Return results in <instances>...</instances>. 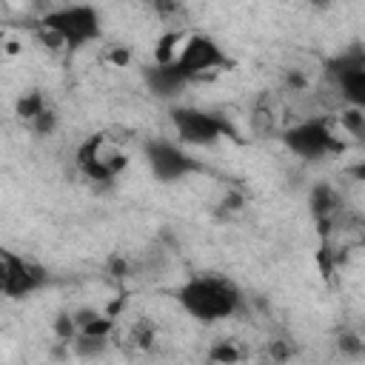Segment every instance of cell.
Segmentation results:
<instances>
[{"label":"cell","instance_id":"6da1fadb","mask_svg":"<svg viewBox=\"0 0 365 365\" xmlns=\"http://www.w3.org/2000/svg\"><path fill=\"white\" fill-rule=\"evenodd\" d=\"M180 308L200 319V322H217L228 319L242 311V294L228 277L217 274H194L174 291Z\"/></svg>","mask_w":365,"mask_h":365},{"label":"cell","instance_id":"5bb4252c","mask_svg":"<svg viewBox=\"0 0 365 365\" xmlns=\"http://www.w3.org/2000/svg\"><path fill=\"white\" fill-rule=\"evenodd\" d=\"M205 359H208V362H217V365H234V362L242 359V351H240L237 342H231V339H217V342L208 345Z\"/></svg>","mask_w":365,"mask_h":365},{"label":"cell","instance_id":"7402d4cb","mask_svg":"<svg viewBox=\"0 0 365 365\" xmlns=\"http://www.w3.org/2000/svg\"><path fill=\"white\" fill-rule=\"evenodd\" d=\"M282 88L291 91V94H302L311 88V77L302 71V68H285L282 74Z\"/></svg>","mask_w":365,"mask_h":365},{"label":"cell","instance_id":"484cf974","mask_svg":"<svg viewBox=\"0 0 365 365\" xmlns=\"http://www.w3.org/2000/svg\"><path fill=\"white\" fill-rule=\"evenodd\" d=\"M106 268H108V274H111V277H117V279H123V277H128V274H131V262H128L125 257H120V254L108 257Z\"/></svg>","mask_w":365,"mask_h":365},{"label":"cell","instance_id":"277c9868","mask_svg":"<svg viewBox=\"0 0 365 365\" xmlns=\"http://www.w3.org/2000/svg\"><path fill=\"white\" fill-rule=\"evenodd\" d=\"M177 71L185 77V80H205L211 71H222V68H231L234 60L220 48V43L208 34H188L177 51V60H174Z\"/></svg>","mask_w":365,"mask_h":365},{"label":"cell","instance_id":"4316f807","mask_svg":"<svg viewBox=\"0 0 365 365\" xmlns=\"http://www.w3.org/2000/svg\"><path fill=\"white\" fill-rule=\"evenodd\" d=\"M242 205H245V197L240 194V191H225L222 194V200H220V208L222 211H242Z\"/></svg>","mask_w":365,"mask_h":365},{"label":"cell","instance_id":"836d02e7","mask_svg":"<svg viewBox=\"0 0 365 365\" xmlns=\"http://www.w3.org/2000/svg\"><path fill=\"white\" fill-rule=\"evenodd\" d=\"M140 3H148V0H140Z\"/></svg>","mask_w":365,"mask_h":365},{"label":"cell","instance_id":"d6986e66","mask_svg":"<svg viewBox=\"0 0 365 365\" xmlns=\"http://www.w3.org/2000/svg\"><path fill=\"white\" fill-rule=\"evenodd\" d=\"M34 37H37V43L46 48V51H51V54H60V51H68V46H66V40H63V34H57L54 29H48V26H34Z\"/></svg>","mask_w":365,"mask_h":365},{"label":"cell","instance_id":"1f68e13d","mask_svg":"<svg viewBox=\"0 0 365 365\" xmlns=\"http://www.w3.org/2000/svg\"><path fill=\"white\" fill-rule=\"evenodd\" d=\"M308 3H311L314 9H328V6L334 3V0H308Z\"/></svg>","mask_w":365,"mask_h":365},{"label":"cell","instance_id":"7c38bea8","mask_svg":"<svg viewBox=\"0 0 365 365\" xmlns=\"http://www.w3.org/2000/svg\"><path fill=\"white\" fill-rule=\"evenodd\" d=\"M46 106H48V103H46L43 88H29V91H23V94L14 100V114H17V120L31 123Z\"/></svg>","mask_w":365,"mask_h":365},{"label":"cell","instance_id":"9a60e30c","mask_svg":"<svg viewBox=\"0 0 365 365\" xmlns=\"http://www.w3.org/2000/svg\"><path fill=\"white\" fill-rule=\"evenodd\" d=\"M277 125V117H274V106L268 103V97H259V103L254 106L251 111V128L257 134H271Z\"/></svg>","mask_w":365,"mask_h":365},{"label":"cell","instance_id":"e0dca14e","mask_svg":"<svg viewBox=\"0 0 365 365\" xmlns=\"http://www.w3.org/2000/svg\"><path fill=\"white\" fill-rule=\"evenodd\" d=\"M114 317H106V314H97L94 319H88L86 325H80L77 328V334H83V336H103V339H108L111 334H114Z\"/></svg>","mask_w":365,"mask_h":365},{"label":"cell","instance_id":"4fadbf2b","mask_svg":"<svg viewBox=\"0 0 365 365\" xmlns=\"http://www.w3.org/2000/svg\"><path fill=\"white\" fill-rule=\"evenodd\" d=\"M334 123L354 140H362L365 134V108L362 106H345L334 114Z\"/></svg>","mask_w":365,"mask_h":365},{"label":"cell","instance_id":"cb8c5ba5","mask_svg":"<svg viewBox=\"0 0 365 365\" xmlns=\"http://www.w3.org/2000/svg\"><path fill=\"white\" fill-rule=\"evenodd\" d=\"M339 351L348 354V356H362L365 342H362L359 334H354V331H342V334H339Z\"/></svg>","mask_w":365,"mask_h":365},{"label":"cell","instance_id":"30bf717a","mask_svg":"<svg viewBox=\"0 0 365 365\" xmlns=\"http://www.w3.org/2000/svg\"><path fill=\"white\" fill-rule=\"evenodd\" d=\"M185 37H188V34H185L182 29H168V31H163V34L157 37V43H154V63H157V66L174 63V60H177V51H180V46H182Z\"/></svg>","mask_w":365,"mask_h":365},{"label":"cell","instance_id":"2e32d148","mask_svg":"<svg viewBox=\"0 0 365 365\" xmlns=\"http://www.w3.org/2000/svg\"><path fill=\"white\" fill-rule=\"evenodd\" d=\"M51 331H54V336H57L63 345L74 342V336H77L74 314H71V311H57V314H54V319H51Z\"/></svg>","mask_w":365,"mask_h":365},{"label":"cell","instance_id":"52a82bcc","mask_svg":"<svg viewBox=\"0 0 365 365\" xmlns=\"http://www.w3.org/2000/svg\"><path fill=\"white\" fill-rule=\"evenodd\" d=\"M6 257H9V282H6L3 297L23 299V297H29L46 285V271L40 265H34V262L23 259L20 254H11V251H6Z\"/></svg>","mask_w":365,"mask_h":365},{"label":"cell","instance_id":"8992f818","mask_svg":"<svg viewBox=\"0 0 365 365\" xmlns=\"http://www.w3.org/2000/svg\"><path fill=\"white\" fill-rule=\"evenodd\" d=\"M145 160H148L154 177L163 180V182L180 180L188 171H197L200 168V163H194V157H188L182 148H177L168 140H151L145 145Z\"/></svg>","mask_w":365,"mask_h":365},{"label":"cell","instance_id":"7a4b0ae2","mask_svg":"<svg viewBox=\"0 0 365 365\" xmlns=\"http://www.w3.org/2000/svg\"><path fill=\"white\" fill-rule=\"evenodd\" d=\"M348 137V134H345ZM342 134L334 131V117H305L297 125L285 128L282 143L305 157V160H317V157H328V154H342L348 148V140Z\"/></svg>","mask_w":365,"mask_h":365},{"label":"cell","instance_id":"f1b7e54d","mask_svg":"<svg viewBox=\"0 0 365 365\" xmlns=\"http://www.w3.org/2000/svg\"><path fill=\"white\" fill-rule=\"evenodd\" d=\"M268 354H271V359H277V362L291 359V348H288V342H271V345H268Z\"/></svg>","mask_w":365,"mask_h":365},{"label":"cell","instance_id":"ac0fdd59","mask_svg":"<svg viewBox=\"0 0 365 365\" xmlns=\"http://www.w3.org/2000/svg\"><path fill=\"white\" fill-rule=\"evenodd\" d=\"M131 342L137 345V348H143V351H148L154 342H157V325L151 322V319H137L134 322V328H131Z\"/></svg>","mask_w":365,"mask_h":365},{"label":"cell","instance_id":"8fae6325","mask_svg":"<svg viewBox=\"0 0 365 365\" xmlns=\"http://www.w3.org/2000/svg\"><path fill=\"white\" fill-rule=\"evenodd\" d=\"M108 174H111V180L117 177V174H123L125 168H128V154L120 148V145H114V143H108L106 137H103V143L97 145V157H94Z\"/></svg>","mask_w":365,"mask_h":365},{"label":"cell","instance_id":"9c48e42d","mask_svg":"<svg viewBox=\"0 0 365 365\" xmlns=\"http://www.w3.org/2000/svg\"><path fill=\"white\" fill-rule=\"evenodd\" d=\"M308 208H311L314 220H317V217H331V214H336V211L342 208L336 188L328 185V182H317V185L311 188V194H308Z\"/></svg>","mask_w":365,"mask_h":365},{"label":"cell","instance_id":"ba28073f","mask_svg":"<svg viewBox=\"0 0 365 365\" xmlns=\"http://www.w3.org/2000/svg\"><path fill=\"white\" fill-rule=\"evenodd\" d=\"M145 83L151 86V91H157V94H163V97H171V94H177L188 80L177 71V66L174 63H168V66H148L145 68Z\"/></svg>","mask_w":365,"mask_h":365},{"label":"cell","instance_id":"83f0119b","mask_svg":"<svg viewBox=\"0 0 365 365\" xmlns=\"http://www.w3.org/2000/svg\"><path fill=\"white\" fill-rule=\"evenodd\" d=\"M23 48H26L23 37L9 34V37H6V43H3V57H20V54H23Z\"/></svg>","mask_w":365,"mask_h":365},{"label":"cell","instance_id":"f546056e","mask_svg":"<svg viewBox=\"0 0 365 365\" xmlns=\"http://www.w3.org/2000/svg\"><path fill=\"white\" fill-rule=\"evenodd\" d=\"M125 302H128V297H117V299H111L108 305H106V317H114V319H120V314H123V308H125Z\"/></svg>","mask_w":365,"mask_h":365},{"label":"cell","instance_id":"44dd1931","mask_svg":"<svg viewBox=\"0 0 365 365\" xmlns=\"http://www.w3.org/2000/svg\"><path fill=\"white\" fill-rule=\"evenodd\" d=\"M317 268H319V274H322V279H334V274H336V259H334V248H331V240H322V245H319V251H317Z\"/></svg>","mask_w":365,"mask_h":365},{"label":"cell","instance_id":"ffe728a7","mask_svg":"<svg viewBox=\"0 0 365 365\" xmlns=\"http://www.w3.org/2000/svg\"><path fill=\"white\" fill-rule=\"evenodd\" d=\"M29 125H31V131H34L37 137H51V134L57 131V125H60V117H57V111H54V108H48V106H46V108H43V111L29 123Z\"/></svg>","mask_w":365,"mask_h":365},{"label":"cell","instance_id":"d4e9b609","mask_svg":"<svg viewBox=\"0 0 365 365\" xmlns=\"http://www.w3.org/2000/svg\"><path fill=\"white\" fill-rule=\"evenodd\" d=\"M148 6L154 9L160 20H171L180 14V0H148Z\"/></svg>","mask_w":365,"mask_h":365},{"label":"cell","instance_id":"5b68a950","mask_svg":"<svg viewBox=\"0 0 365 365\" xmlns=\"http://www.w3.org/2000/svg\"><path fill=\"white\" fill-rule=\"evenodd\" d=\"M171 123L177 128L180 143L185 145H214L220 137H231V125L220 114L200 108H171Z\"/></svg>","mask_w":365,"mask_h":365},{"label":"cell","instance_id":"603a6c76","mask_svg":"<svg viewBox=\"0 0 365 365\" xmlns=\"http://www.w3.org/2000/svg\"><path fill=\"white\" fill-rule=\"evenodd\" d=\"M131 60H134V51L128 46H123V43H114V46L106 48V63L114 66V68H128Z\"/></svg>","mask_w":365,"mask_h":365},{"label":"cell","instance_id":"3957f363","mask_svg":"<svg viewBox=\"0 0 365 365\" xmlns=\"http://www.w3.org/2000/svg\"><path fill=\"white\" fill-rule=\"evenodd\" d=\"M40 26H48L57 34H63L68 51H74V48H80L86 43H94L103 34L100 11L91 3H71V6L51 9V11H46L40 17Z\"/></svg>","mask_w":365,"mask_h":365},{"label":"cell","instance_id":"4dcf8cb0","mask_svg":"<svg viewBox=\"0 0 365 365\" xmlns=\"http://www.w3.org/2000/svg\"><path fill=\"white\" fill-rule=\"evenodd\" d=\"M6 282H9V257H6V251L0 248V294L6 291Z\"/></svg>","mask_w":365,"mask_h":365},{"label":"cell","instance_id":"d6a6232c","mask_svg":"<svg viewBox=\"0 0 365 365\" xmlns=\"http://www.w3.org/2000/svg\"><path fill=\"white\" fill-rule=\"evenodd\" d=\"M6 37H9V31H6V26H0V57H3V43H6Z\"/></svg>","mask_w":365,"mask_h":365}]
</instances>
